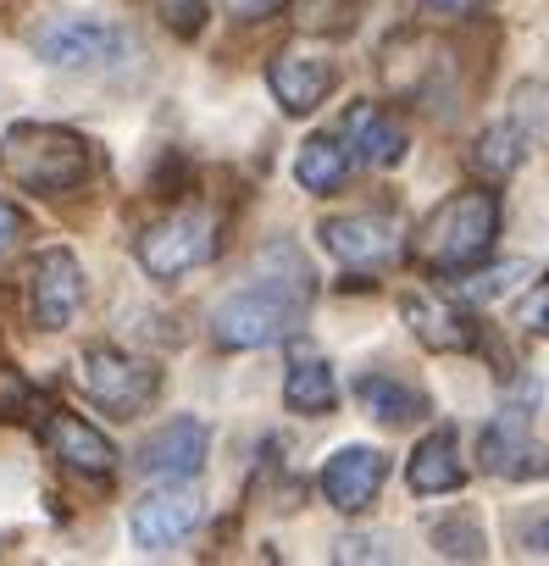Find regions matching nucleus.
Returning <instances> with one entry per match:
<instances>
[{"label":"nucleus","instance_id":"nucleus-15","mask_svg":"<svg viewBox=\"0 0 549 566\" xmlns=\"http://www.w3.org/2000/svg\"><path fill=\"white\" fill-rule=\"evenodd\" d=\"M345 150H350L356 161H367V167H400V161H405V128H400V117H389L383 106L361 101V106H350V117H345Z\"/></svg>","mask_w":549,"mask_h":566},{"label":"nucleus","instance_id":"nucleus-2","mask_svg":"<svg viewBox=\"0 0 549 566\" xmlns=\"http://www.w3.org/2000/svg\"><path fill=\"white\" fill-rule=\"evenodd\" d=\"M494 239H499V195L455 189L422 217V228L411 239V255L427 272H466L488 255Z\"/></svg>","mask_w":549,"mask_h":566},{"label":"nucleus","instance_id":"nucleus-24","mask_svg":"<svg viewBox=\"0 0 549 566\" xmlns=\"http://www.w3.org/2000/svg\"><path fill=\"white\" fill-rule=\"evenodd\" d=\"M150 12L178 34V40H194L205 29V0H150Z\"/></svg>","mask_w":549,"mask_h":566},{"label":"nucleus","instance_id":"nucleus-3","mask_svg":"<svg viewBox=\"0 0 549 566\" xmlns=\"http://www.w3.org/2000/svg\"><path fill=\"white\" fill-rule=\"evenodd\" d=\"M0 172L29 195H67L89 178V145L56 123H18L0 134Z\"/></svg>","mask_w":549,"mask_h":566},{"label":"nucleus","instance_id":"nucleus-19","mask_svg":"<svg viewBox=\"0 0 549 566\" xmlns=\"http://www.w3.org/2000/svg\"><path fill=\"white\" fill-rule=\"evenodd\" d=\"M295 178H300L312 195H334V189L350 178V150H345L339 139L317 134V139L300 145V156H295Z\"/></svg>","mask_w":549,"mask_h":566},{"label":"nucleus","instance_id":"nucleus-21","mask_svg":"<svg viewBox=\"0 0 549 566\" xmlns=\"http://www.w3.org/2000/svg\"><path fill=\"white\" fill-rule=\"evenodd\" d=\"M521 156H527V128L510 117V123H499V128H488V134L477 139L472 167H477L483 178H510V172L521 167Z\"/></svg>","mask_w":549,"mask_h":566},{"label":"nucleus","instance_id":"nucleus-7","mask_svg":"<svg viewBox=\"0 0 549 566\" xmlns=\"http://www.w3.org/2000/svg\"><path fill=\"white\" fill-rule=\"evenodd\" d=\"M78 306H84V266H78V255L73 250H45L34 261V272H29V312H34V323L45 334H62V328H73Z\"/></svg>","mask_w":549,"mask_h":566},{"label":"nucleus","instance_id":"nucleus-10","mask_svg":"<svg viewBox=\"0 0 549 566\" xmlns=\"http://www.w3.org/2000/svg\"><path fill=\"white\" fill-rule=\"evenodd\" d=\"M205 450H211V428L200 417H178L139 444V472L150 483H183L205 467Z\"/></svg>","mask_w":549,"mask_h":566},{"label":"nucleus","instance_id":"nucleus-16","mask_svg":"<svg viewBox=\"0 0 549 566\" xmlns=\"http://www.w3.org/2000/svg\"><path fill=\"white\" fill-rule=\"evenodd\" d=\"M405 323H411V334L427 345V350H472L477 345V328H472V317L466 312H455V306H439L433 295H405Z\"/></svg>","mask_w":549,"mask_h":566},{"label":"nucleus","instance_id":"nucleus-29","mask_svg":"<svg viewBox=\"0 0 549 566\" xmlns=\"http://www.w3.org/2000/svg\"><path fill=\"white\" fill-rule=\"evenodd\" d=\"M383 544H389V538H345V544H339V560H389Z\"/></svg>","mask_w":549,"mask_h":566},{"label":"nucleus","instance_id":"nucleus-22","mask_svg":"<svg viewBox=\"0 0 549 566\" xmlns=\"http://www.w3.org/2000/svg\"><path fill=\"white\" fill-rule=\"evenodd\" d=\"M516 277H527V261H505V266H488V272H455V283H450V301L455 306H477V301H494V295H505Z\"/></svg>","mask_w":549,"mask_h":566},{"label":"nucleus","instance_id":"nucleus-4","mask_svg":"<svg viewBox=\"0 0 549 566\" xmlns=\"http://www.w3.org/2000/svg\"><path fill=\"white\" fill-rule=\"evenodd\" d=\"M128 51H134V40L112 18H56L34 34V56L62 73H106V67L128 62Z\"/></svg>","mask_w":549,"mask_h":566},{"label":"nucleus","instance_id":"nucleus-14","mask_svg":"<svg viewBox=\"0 0 549 566\" xmlns=\"http://www.w3.org/2000/svg\"><path fill=\"white\" fill-rule=\"evenodd\" d=\"M45 444H51V455H56L67 472H84V478H112V467H117L112 439H106L95 422L73 417V411H51Z\"/></svg>","mask_w":549,"mask_h":566},{"label":"nucleus","instance_id":"nucleus-8","mask_svg":"<svg viewBox=\"0 0 549 566\" xmlns=\"http://www.w3.org/2000/svg\"><path fill=\"white\" fill-rule=\"evenodd\" d=\"M323 244L339 266L350 272H378L400 255V228L389 217H372V211H356V217H328L323 228Z\"/></svg>","mask_w":549,"mask_h":566},{"label":"nucleus","instance_id":"nucleus-6","mask_svg":"<svg viewBox=\"0 0 549 566\" xmlns=\"http://www.w3.org/2000/svg\"><path fill=\"white\" fill-rule=\"evenodd\" d=\"M217 217L200 211V206H183L172 217H161L156 228L139 233V266L150 277H183L194 266H205L217 255Z\"/></svg>","mask_w":549,"mask_h":566},{"label":"nucleus","instance_id":"nucleus-28","mask_svg":"<svg viewBox=\"0 0 549 566\" xmlns=\"http://www.w3.org/2000/svg\"><path fill=\"white\" fill-rule=\"evenodd\" d=\"M222 7H228L239 23H261V18H272V12H284V0H222Z\"/></svg>","mask_w":549,"mask_h":566},{"label":"nucleus","instance_id":"nucleus-9","mask_svg":"<svg viewBox=\"0 0 549 566\" xmlns=\"http://www.w3.org/2000/svg\"><path fill=\"white\" fill-rule=\"evenodd\" d=\"M477 461H483V472H494V478H505V483H521V478H543V472H549V450L532 439L527 411L494 417V422L483 428V439H477Z\"/></svg>","mask_w":549,"mask_h":566},{"label":"nucleus","instance_id":"nucleus-12","mask_svg":"<svg viewBox=\"0 0 549 566\" xmlns=\"http://www.w3.org/2000/svg\"><path fill=\"white\" fill-rule=\"evenodd\" d=\"M194 527H200V494H189V489L145 494V500L134 505V516H128L134 544H139V549H150V555H161V549L183 544Z\"/></svg>","mask_w":549,"mask_h":566},{"label":"nucleus","instance_id":"nucleus-17","mask_svg":"<svg viewBox=\"0 0 549 566\" xmlns=\"http://www.w3.org/2000/svg\"><path fill=\"white\" fill-rule=\"evenodd\" d=\"M405 478H411V494H450V489H461L466 472H461V444H455V433H450V428L427 433V439L411 450Z\"/></svg>","mask_w":549,"mask_h":566},{"label":"nucleus","instance_id":"nucleus-20","mask_svg":"<svg viewBox=\"0 0 549 566\" xmlns=\"http://www.w3.org/2000/svg\"><path fill=\"white\" fill-rule=\"evenodd\" d=\"M356 400H361L378 422H389V428H400V422H416V417H422V395H416L411 384L389 378V373H367V378L356 384Z\"/></svg>","mask_w":549,"mask_h":566},{"label":"nucleus","instance_id":"nucleus-13","mask_svg":"<svg viewBox=\"0 0 549 566\" xmlns=\"http://www.w3.org/2000/svg\"><path fill=\"white\" fill-rule=\"evenodd\" d=\"M334 84H339V67L323 62V56H306V51H284V56H272V67H266V90L289 117L317 112L334 95Z\"/></svg>","mask_w":549,"mask_h":566},{"label":"nucleus","instance_id":"nucleus-26","mask_svg":"<svg viewBox=\"0 0 549 566\" xmlns=\"http://www.w3.org/2000/svg\"><path fill=\"white\" fill-rule=\"evenodd\" d=\"M516 328H527V334H538V339H549V272L532 283V290L516 301Z\"/></svg>","mask_w":549,"mask_h":566},{"label":"nucleus","instance_id":"nucleus-27","mask_svg":"<svg viewBox=\"0 0 549 566\" xmlns=\"http://www.w3.org/2000/svg\"><path fill=\"white\" fill-rule=\"evenodd\" d=\"M23 233H29V217H23L12 200H0V261L23 244Z\"/></svg>","mask_w":549,"mask_h":566},{"label":"nucleus","instance_id":"nucleus-23","mask_svg":"<svg viewBox=\"0 0 549 566\" xmlns=\"http://www.w3.org/2000/svg\"><path fill=\"white\" fill-rule=\"evenodd\" d=\"M433 544H439V555H450V560H483V555H488L483 527H477L472 516H450V522H439V527H433Z\"/></svg>","mask_w":549,"mask_h":566},{"label":"nucleus","instance_id":"nucleus-18","mask_svg":"<svg viewBox=\"0 0 549 566\" xmlns=\"http://www.w3.org/2000/svg\"><path fill=\"white\" fill-rule=\"evenodd\" d=\"M284 400H289V411H306V417L334 411V400H339L334 367L323 356H295L289 361V378H284Z\"/></svg>","mask_w":549,"mask_h":566},{"label":"nucleus","instance_id":"nucleus-5","mask_svg":"<svg viewBox=\"0 0 549 566\" xmlns=\"http://www.w3.org/2000/svg\"><path fill=\"white\" fill-rule=\"evenodd\" d=\"M78 389H84L101 411H112V417H139V411L156 400L161 373H156L150 361L128 356V350L95 345V350L78 356Z\"/></svg>","mask_w":549,"mask_h":566},{"label":"nucleus","instance_id":"nucleus-30","mask_svg":"<svg viewBox=\"0 0 549 566\" xmlns=\"http://www.w3.org/2000/svg\"><path fill=\"white\" fill-rule=\"evenodd\" d=\"M427 12H444V18H466V12H477V7H488V0H422Z\"/></svg>","mask_w":549,"mask_h":566},{"label":"nucleus","instance_id":"nucleus-25","mask_svg":"<svg viewBox=\"0 0 549 566\" xmlns=\"http://www.w3.org/2000/svg\"><path fill=\"white\" fill-rule=\"evenodd\" d=\"M510 117L527 128V139H549V95L538 84H521L516 90V112Z\"/></svg>","mask_w":549,"mask_h":566},{"label":"nucleus","instance_id":"nucleus-11","mask_svg":"<svg viewBox=\"0 0 549 566\" xmlns=\"http://www.w3.org/2000/svg\"><path fill=\"white\" fill-rule=\"evenodd\" d=\"M383 478H389V455H383V450L345 444V450H339V455H328V467H323V494H328V505H334V511L361 516V511L378 500Z\"/></svg>","mask_w":549,"mask_h":566},{"label":"nucleus","instance_id":"nucleus-1","mask_svg":"<svg viewBox=\"0 0 549 566\" xmlns=\"http://www.w3.org/2000/svg\"><path fill=\"white\" fill-rule=\"evenodd\" d=\"M317 277L300 261L295 244H272L255 266L250 290H233L217 312H211V339L222 350H261V345H278L300 328L306 306H312Z\"/></svg>","mask_w":549,"mask_h":566},{"label":"nucleus","instance_id":"nucleus-31","mask_svg":"<svg viewBox=\"0 0 549 566\" xmlns=\"http://www.w3.org/2000/svg\"><path fill=\"white\" fill-rule=\"evenodd\" d=\"M521 544H527L532 555H549V516H538V522H527V533H521Z\"/></svg>","mask_w":549,"mask_h":566}]
</instances>
